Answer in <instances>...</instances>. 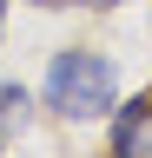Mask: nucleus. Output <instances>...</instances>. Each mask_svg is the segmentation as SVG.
Segmentation results:
<instances>
[{"instance_id": "obj_1", "label": "nucleus", "mask_w": 152, "mask_h": 158, "mask_svg": "<svg viewBox=\"0 0 152 158\" xmlns=\"http://www.w3.org/2000/svg\"><path fill=\"white\" fill-rule=\"evenodd\" d=\"M112 106H119V73H112L106 53H93V46L53 53V66H46V112L86 125V118H106Z\"/></svg>"}, {"instance_id": "obj_2", "label": "nucleus", "mask_w": 152, "mask_h": 158, "mask_svg": "<svg viewBox=\"0 0 152 158\" xmlns=\"http://www.w3.org/2000/svg\"><path fill=\"white\" fill-rule=\"evenodd\" d=\"M112 158H152V99H126L112 112Z\"/></svg>"}, {"instance_id": "obj_3", "label": "nucleus", "mask_w": 152, "mask_h": 158, "mask_svg": "<svg viewBox=\"0 0 152 158\" xmlns=\"http://www.w3.org/2000/svg\"><path fill=\"white\" fill-rule=\"evenodd\" d=\"M27 106L33 99H27L20 79H0V125H27Z\"/></svg>"}, {"instance_id": "obj_4", "label": "nucleus", "mask_w": 152, "mask_h": 158, "mask_svg": "<svg viewBox=\"0 0 152 158\" xmlns=\"http://www.w3.org/2000/svg\"><path fill=\"white\" fill-rule=\"evenodd\" d=\"M33 7H73V0H33Z\"/></svg>"}, {"instance_id": "obj_6", "label": "nucleus", "mask_w": 152, "mask_h": 158, "mask_svg": "<svg viewBox=\"0 0 152 158\" xmlns=\"http://www.w3.org/2000/svg\"><path fill=\"white\" fill-rule=\"evenodd\" d=\"M0 33H7V0H0Z\"/></svg>"}, {"instance_id": "obj_5", "label": "nucleus", "mask_w": 152, "mask_h": 158, "mask_svg": "<svg viewBox=\"0 0 152 158\" xmlns=\"http://www.w3.org/2000/svg\"><path fill=\"white\" fill-rule=\"evenodd\" d=\"M93 7H126V0H93Z\"/></svg>"}]
</instances>
